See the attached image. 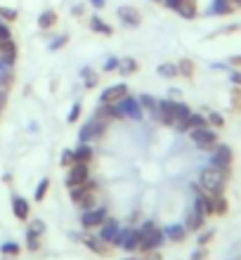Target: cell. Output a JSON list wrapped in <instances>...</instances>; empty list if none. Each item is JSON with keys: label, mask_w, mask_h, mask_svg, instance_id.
Listing matches in <instances>:
<instances>
[{"label": "cell", "mask_w": 241, "mask_h": 260, "mask_svg": "<svg viewBox=\"0 0 241 260\" xmlns=\"http://www.w3.org/2000/svg\"><path fill=\"white\" fill-rule=\"evenodd\" d=\"M225 182H227V173L220 171V168H203L199 175V187L208 194H222L225 192Z\"/></svg>", "instance_id": "6da1fadb"}, {"label": "cell", "mask_w": 241, "mask_h": 260, "mask_svg": "<svg viewBox=\"0 0 241 260\" xmlns=\"http://www.w3.org/2000/svg\"><path fill=\"white\" fill-rule=\"evenodd\" d=\"M165 234L163 230H159V227L154 225V222H147L142 230H140V251H156V248L163 244Z\"/></svg>", "instance_id": "7a4b0ae2"}, {"label": "cell", "mask_w": 241, "mask_h": 260, "mask_svg": "<svg viewBox=\"0 0 241 260\" xmlns=\"http://www.w3.org/2000/svg\"><path fill=\"white\" fill-rule=\"evenodd\" d=\"M192 133V140H194V144L199 147V149H206V151H213L218 144H220V140H218V135H215L213 130L208 128H194V130H189Z\"/></svg>", "instance_id": "3957f363"}, {"label": "cell", "mask_w": 241, "mask_h": 260, "mask_svg": "<svg viewBox=\"0 0 241 260\" xmlns=\"http://www.w3.org/2000/svg\"><path fill=\"white\" fill-rule=\"evenodd\" d=\"M107 123L109 121H102V118H92L90 123H85L81 128V133H78V137H81V142H85V144H90L95 137H102L104 135V130H107Z\"/></svg>", "instance_id": "277c9868"}, {"label": "cell", "mask_w": 241, "mask_h": 260, "mask_svg": "<svg viewBox=\"0 0 241 260\" xmlns=\"http://www.w3.org/2000/svg\"><path fill=\"white\" fill-rule=\"evenodd\" d=\"M109 211L104 208V206H95V208H90V211H83V218H81V225L85 230H92V227H99L107 220Z\"/></svg>", "instance_id": "5b68a950"}, {"label": "cell", "mask_w": 241, "mask_h": 260, "mask_svg": "<svg viewBox=\"0 0 241 260\" xmlns=\"http://www.w3.org/2000/svg\"><path fill=\"white\" fill-rule=\"evenodd\" d=\"M116 14L125 28H137L142 24V14H140L137 7H132V5H121L116 10Z\"/></svg>", "instance_id": "8992f818"}, {"label": "cell", "mask_w": 241, "mask_h": 260, "mask_svg": "<svg viewBox=\"0 0 241 260\" xmlns=\"http://www.w3.org/2000/svg\"><path fill=\"white\" fill-rule=\"evenodd\" d=\"M116 246L125 248V251H137V248H140V230H132V227L118 230Z\"/></svg>", "instance_id": "52a82bcc"}, {"label": "cell", "mask_w": 241, "mask_h": 260, "mask_svg": "<svg viewBox=\"0 0 241 260\" xmlns=\"http://www.w3.org/2000/svg\"><path fill=\"white\" fill-rule=\"evenodd\" d=\"M232 158H234V154H232V149H229L227 144H218L213 149V166L215 168H220V171H225L229 175V166H232Z\"/></svg>", "instance_id": "ba28073f"}, {"label": "cell", "mask_w": 241, "mask_h": 260, "mask_svg": "<svg viewBox=\"0 0 241 260\" xmlns=\"http://www.w3.org/2000/svg\"><path fill=\"white\" fill-rule=\"evenodd\" d=\"M123 97H128V85L116 83V85H109V88L99 95V104H118Z\"/></svg>", "instance_id": "9c48e42d"}, {"label": "cell", "mask_w": 241, "mask_h": 260, "mask_svg": "<svg viewBox=\"0 0 241 260\" xmlns=\"http://www.w3.org/2000/svg\"><path fill=\"white\" fill-rule=\"evenodd\" d=\"M154 116L159 118L163 125H175L178 118H175V102L173 100H159V109Z\"/></svg>", "instance_id": "30bf717a"}, {"label": "cell", "mask_w": 241, "mask_h": 260, "mask_svg": "<svg viewBox=\"0 0 241 260\" xmlns=\"http://www.w3.org/2000/svg\"><path fill=\"white\" fill-rule=\"evenodd\" d=\"M88 178H90L88 164H74V166H69V173H66V187L83 185Z\"/></svg>", "instance_id": "8fae6325"}, {"label": "cell", "mask_w": 241, "mask_h": 260, "mask_svg": "<svg viewBox=\"0 0 241 260\" xmlns=\"http://www.w3.org/2000/svg\"><path fill=\"white\" fill-rule=\"evenodd\" d=\"M194 211H199L201 215H215V194L199 192L196 201H194Z\"/></svg>", "instance_id": "7c38bea8"}, {"label": "cell", "mask_w": 241, "mask_h": 260, "mask_svg": "<svg viewBox=\"0 0 241 260\" xmlns=\"http://www.w3.org/2000/svg\"><path fill=\"white\" fill-rule=\"evenodd\" d=\"M208 125V118L201 116V114H189L187 118H182V121H178L175 123V128L180 130V133H189V130L194 128H206Z\"/></svg>", "instance_id": "4fadbf2b"}, {"label": "cell", "mask_w": 241, "mask_h": 260, "mask_svg": "<svg viewBox=\"0 0 241 260\" xmlns=\"http://www.w3.org/2000/svg\"><path fill=\"white\" fill-rule=\"evenodd\" d=\"M17 62V43L12 38H7V41H0V64H5V67H12Z\"/></svg>", "instance_id": "5bb4252c"}, {"label": "cell", "mask_w": 241, "mask_h": 260, "mask_svg": "<svg viewBox=\"0 0 241 260\" xmlns=\"http://www.w3.org/2000/svg\"><path fill=\"white\" fill-rule=\"evenodd\" d=\"M81 241L90 248V251H92V253H97V255H107V253H109V244H107L102 237H92V234L83 237V234H81Z\"/></svg>", "instance_id": "9a60e30c"}, {"label": "cell", "mask_w": 241, "mask_h": 260, "mask_svg": "<svg viewBox=\"0 0 241 260\" xmlns=\"http://www.w3.org/2000/svg\"><path fill=\"white\" fill-rule=\"evenodd\" d=\"M236 7L232 5V0H213L211 7H208V14H213V17H227L232 14Z\"/></svg>", "instance_id": "2e32d148"}, {"label": "cell", "mask_w": 241, "mask_h": 260, "mask_svg": "<svg viewBox=\"0 0 241 260\" xmlns=\"http://www.w3.org/2000/svg\"><path fill=\"white\" fill-rule=\"evenodd\" d=\"M99 237H102L107 244H116V237H118V222H116V220H114V218H107V220H104Z\"/></svg>", "instance_id": "e0dca14e"}, {"label": "cell", "mask_w": 241, "mask_h": 260, "mask_svg": "<svg viewBox=\"0 0 241 260\" xmlns=\"http://www.w3.org/2000/svg\"><path fill=\"white\" fill-rule=\"evenodd\" d=\"M175 12H178L182 19L192 21V19H196V17H199V5H196V0H182Z\"/></svg>", "instance_id": "ac0fdd59"}, {"label": "cell", "mask_w": 241, "mask_h": 260, "mask_svg": "<svg viewBox=\"0 0 241 260\" xmlns=\"http://www.w3.org/2000/svg\"><path fill=\"white\" fill-rule=\"evenodd\" d=\"M12 211L17 220H28V213H31V206L24 197H12Z\"/></svg>", "instance_id": "d6986e66"}, {"label": "cell", "mask_w": 241, "mask_h": 260, "mask_svg": "<svg viewBox=\"0 0 241 260\" xmlns=\"http://www.w3.org/2000/svg\"><path fill=\"white\" fill-rule=\"evenodd\" d=\"M95 182H92V180H85V182H83V185H74V187H69V197L71 199H74V201H76V204H78V201H81V199L83 197H85V194H88V192H95Z\"/></svg>", "instance_id": "ffe728a7"}, {"label": "cell", "mask_w": 241, "mask_h": 260, "mask_svg": "<svg viewBox=\"0 0 241 260\" xmlns=\"http://www.w3.org/2000/svg\"><path fill=\"white\" fill-rule=\"evenodd\" d=\"M121 76H132L140 71V62L135 57H123V59H118V69H116Z\"/></svg>", "instance_id": "44dd1931"}, {"label": "cell", "mask_w": 241, "mask_h": 260, "mask_svg": "<svg viewBox=\"0 0 241 260\" xmlns=\"http://www.w3.org/2000/svg\"><path fill=\"white\" fill-rule=\"evenodd\" d=\"M57 19H59V17H57L55 10H43V12L38 14V28H41V31H50V28L57 24Z\"/></svg>", "instance_id": "7402d4cb"}, {"label": "cell", "mask_w": 241, "mask_h": 260, "mask_svg": "<svg viewBox=\"0 0 241 260\" xmlns=\"http://www.w3.org/2000/svg\"><path fill=\"white\" fill-rule=\"evenodd\" d=\"M90 31H95V34H99V36H111L114 34L111 24H107V21H104L102 17H97V14L90 17Z\"/></svg>", "instance_id": "603a6c76"}, {"label": "cell", "mask_w": 241, "mask_h": 260, "mask_svg": "<svg viewBox=\"0 0 241 260\" xmlns=\"http://www.w3.org/2000/svg\"><path fill=\"white\" fill-rule=\"evenodd\" d=\"M81 78H83V88L85 90H92L99 83V74L97 71H92L90 67H83L81 69Z\"/></svg>", "instance_id": "cb8c5ba5"}, {"label": "cell", "mask_w": 241, "mask_h": 260, "mask_svg": "<svg viewBox=\"0 0 241 260\" xmlns=\"http://www.w3.org/2000/svg\"><path fill=\"white\" fill-rule=\"evenodd\" d=\"M187 232H189V230H187V225H168L163 230V234L170 241H182L187 237Z\"/></svg>", "instance_id": "d4e9b609"}, {"label": "cell", "mask_w": 241, "mask_h": 260, "mask_svg": "<svg viewBox=\"0 0 241 260\" xmlns=\"http://www.w3.org/2000/svg\"><path fill=\"white\" fill-rule=\"evenodd\" d=\"M74 156H76V164H90V161H92V147L81 142V147L74 151Z\"/></svg>", "instance_id": "484cf974"}, {"label": "cell", "mask_w": 241, "mask_h": 260, "mask_svg": "<svg viewBox=\"0 0 241 260\" xmlns=\"http://www.w3.org/2000/svg\"><path fill=\"white\" fill-rule=\"evenodd\" d=\"M203 220H206V215H201L199 211H192L189 218H187V230L189 232H199L201 227H203Z\"/></svg>", "instance_id": "4316f807"}, {"label": "cell", "mask_w": 241, "mask_h": 260, "mask_svg": "<svg viewBox=\"0 0 241 260\" xmlns=\"http://www.w3.org/2000/svg\"><path fill=\"white\" fill-rule=\"evenodd\" d=\"M194 71H196V67H194V62L189 59V57H182L178 62V74L185 76V78H194Z\"/></svg>", "instance_id": "83f0119b"}, {"label": "cell", "mask_w": 241, "mask_h": 260, "mask_svg": "<svg viewBox=\"0 0 241 260\" xmlns=\"http://www.w3.org/2000/svg\"><path fill=\"white\" fill-rule=\"evenodd\" d=\"M137 100H140V107H142V109L156 114V109H159V100H156L154 95H147V92H145V95H140Z\"/></svg>", "instance_id": "f1b7e54d"}, {"label": "cell", "mask_w": 241, "mask_h": 260, "mask_svg": "<svg viewBox=\"0 0 241 260\" xmlns=\"http://www.w3.org/2000/svg\"><path fill=\"white\" fill-rule=\"evenodd\" d=\"M159 76L161 78H178V64H170V62H163V64H159Z\"/></svg>", "instance_id": "f546056e"}, {"label": "cell", "mask_w": 241, "mask_h": 260, "mask_svg": "<svg viewBox=\"0 0 241 260\" xmlns=\"http://www.w3.org/2000/svg\"><path fill=\"white\" fill-rule=\"evenodd\" d=\"M66 43H69V36H66V34H59V36H55V38L50 41V50H52V52H57V50H62Z\"/></svg>", "instance_id": "4dcf8cb0"}, {"label": "cell", "mask_w": 241, "mask_h": 260, "mask_svg": "<svg viewBox=\"0 0 241 260\" xmlns=\"http://www.w3.org/2000/svg\"><path fill=\"white\" fill-rule=\"evenodd\" d=\"M48 189H50V180L48 178H43L41 182H38V187H36V201H43L45 199V194H48Z\"/></svg>", "instance_id": "1f68e13d"}, {"label": "cell", "mask_w": 241, "mask_h": 260, "mask_svg": "<svg viewBox=\"0 0 241 260\" xmlns=\"http://www.w3.org/2000/svg\"><path fill=\"white\" fill-rule=\"evenodd\" d=\"M78 206H81L83 211H90V208H95L97 206V199H95V192H88L85 197L78 201Z\"/></svg>", "instance_id": "d6a6232c"}, {"label": "cell", "mask_w": 241, "mask_h": 260, "mask_svg": "<svg viewBox=\"0 0 241 260\" xmlns=\"http://www.w3.org/2000/svg\"><path fill=\"white\" fill-rule=\"evenodd\" d=\"M208 125H213V128H222L225 125V116L218 114V111H208Z\"/></svg>", "instance_id": "836d02e7"}, {"label": "cell", "mask_w": 241, "mask_h": 260, "mask_svg": "<svg viewBox=\"0 0 241 260\" xmlns=\"http://www.w3.org/2000/svg\"><path fill=\"white\" fill-rule=\"evenodd\" d=\"M189 114H192V109H189V104H185V102H175V118H178V121L187 118Z\"/></svg>", "instance_id": "e575fe53"}, {"label": "cell", "mask_w": 241, "mask_h": 260, "mask_svg": "<svg viewBox=\"0 0 241 260\" xmlns=\"http://www.w3.org/2000/svg\"><path fill=\"white\" fill-rule=\"evenodd\" d=\"M45 232V222H43V220H31V222H28V234H36V237H41V234Z\"/></svg>", "instance_id": "d590c367"}, {"label": "cell", "mask_w": 241, "mask_h": 260, "mask_svg": "<svg viewBox=\"0 0 241 260\" xmlns=\"http://www.w3.org/2000/svg\"><path fill=\"white\" fill-rule=\"evenodd\" d=\"M227 213V199L222 194H215V215H225Z\"/></svg>", "instance_id": "8d00e7d4"}, {"label": "cell", "mask_w": 241, "mask_h": 260, "mask_svg": "<svg viewBox=\"0 0 241 260\" xmlns=\"http://www.w3.org/2000/svg\"><path fill=\"white\" fill-rule=\"evenodd\" d=\"M17 17H19L17 10H12V7H0V19L3 21H17Z\"/></svg>", "instance_id": "74e56055"}, {"label": "cell", "mask_w": 241, "mask_h": 260, "mask_svg": "<svg viewBox=\"0 0 241 260\" xmlns=\"http://www.w3.org/2000/svg\"><path fill=\"white\" fill-rule=\"evenodd\" d=\"M232 109L241 111V85H234V88H232Z\"/></svg>", "instance_id": "f35d334b"}, {"label": "cell", "mask_w": 241, "mask_h": 260, "mask_svg": "<svg viewBox=\"0 0 241 260\" xmlns=\"http://www.w3.org/2000/svg\"><path fill=\"white\" fill-rule=\"evenodd\" d=\"M26 248L28 251H38V248H41V237L26 232Z\"/></svg>", "instance_id": "ab89813d"}, {"label": "cell", "mask_w": 241, "mask_h": 260, "mask_svg": "<svg viewBox=\"0 0 241 260\" xmlns=\"http://www.w3.org/2000/svg\"><path fill=\"white\" fill-rule=\"evenodd\" d=\"M5 255H19V244H14V241H7V244H3V248H0Z\"/></svg>", "instance_id": "60d3db41"}, {"label": "cell", "mask_w": 241, "mask_h": 260, "mask_svg": "<svg viewBox=\"0 0 241 260\" xmlns=\"http://www.w3.org/2000/svg\"><path fill=\"white\" fill-rule=\"evenodd\" d=\"M118 69V57H107L104 59V67H102V71H107V74H111V71H116Z\"/></svg>", "instance_id": "b9f144b4"}, {"label": "cell", "mask_w": 241, "mask_h": 260, "mask_svg": "<svg viewBox=\"0 0 241 260\" xmlns=\"http://www.w3.org/2000/svg\"><path fill=\"white\" fill-rule=\"evenodd\" d=\"M59 164L66 166V168L76 164V156H74V151H71V149H64V151H62V161H59Z\"/></svg>", "instance_id": "7bdbcfd3"}, {"label": "cell", "mask_w": 241, "mask_h": 260, "mask_svg": "<svg viewBox=\"0 0 241 260\" xmlns=\"http://www.w3.org/2000/svg\"><path fill=\"white\" fill-rule=\"evenodd\" d=\"M78 116H81V102H76L74 107H71V111H69V116H66V121H69V123H76Z\"/></svg>", "instance_id": "ee69618b"}, {"label": "cell", "mask_w": 241, "mask_h": 260, "mask_svg": "<svg viewBox=\"0 0 241 260\" xmlns=\"http://www.w3.org/2000/svg\"><path fill=\"white\" fill-rule=\"evenodd\" d=\"M213 237H215V230H206V232L201 234L196 241H199V246H206V244H211V241H213Z\"/></svg>", "instance_id": "f6af8a7d"}, {"label": "cell", "mask_w": 241, "mask_h": 260, "mask_svg": "<svg viewBox=\"0 0 241 260\" xmlns=\"http://www.w3.org/2000/svg\"><path fill=\"white\" fill-rule=\"evenodd\" d=\"M7 38H12V31L7 26V21L0 19V41H7Z\"/></svg>", "instance_id": "bcb514c9"}, {"label": "cell", "mask_w": 241, "mask_h": 260, "mask_svg": "<svg viewBox=\"0 0 241 260\" xmlns=\"http://www.w3.org/2000/svg\"><path fill=\"white\" fill-rule=\"evenodd\" d=\"M71 14H74V17H83V14H85V3H76V5L71 7Z\"/></svg>", "instance_id": "7dc6e473"}, {"label": "cell", "mask_w": 241, "mask_h": 260, "mask_svg": "<svg viewBox=\"0 0 241 260\" xmlns=\"http://www.w3.org/2000/svg\"><path fill=\"white\" fill-rule=\"evenodd\" d=\"M206 255H208V251L203 246H199L196 251L192 253V260H206Z\"/></svg>", "instance_id": "c3c4849f"}, {"label": "cell", "mask_w": 241, "mask_h": 260, "mask_svg": "<svg viewBox=\"0 0 241 260\" xmlns=\"http://www.w3.org/2000/svg\"><path fill=\"white\" fill-rule=\"evenodd\" d=\"M161 3H163L165 10H173V12H175V10L180 7V3H182V0H161Z\"/></svg>", "instance_id": "681fc988"}, {"label": "cell", "mask_w": 241, "mask_h": 260, "mask_svg": "<svg viewBox=\"0 0 241 260\" xmlns=\"http://www.w3.org/2000/svg\"><path fill=\"white\" fill-rule=\"evenodd\" d=\"M234 31H241V24H229V26L222 28L220 34H234Z\"/></svg>", "instance_id": "f907efd6"}, {"label": "cell", "mask_w": 241, "mask_h": 260, "mask_svg": "<svg viewBox=\"0 0 241 260\" xmlns=\"http://www.w3.org/2000/svg\"><path fill=\"white\" fill-rule=\"evenodd\" d=\"M90 7H95V10H104V5H107V0H88Z\"/></svg>", "instance_id": "816d5d0a"}, {"label": "cell", "mask_w": 241, "mask_h": 260, "mask_svg": "<svg viewBox=\"0 0 241 260\" xmlns=\"http://www.w3.org/2000/svg\"><path fill=\"white\" fill-rule=\"evenodd\" d=\"M229 81L234 83V85H241V71H232V74H229Z\"/></svg>", "instance_id": "f5cc1de1"}, {"label": "cell", "mask_w": 241, "mask_h": 260, "mask_svg": "<svg viewBox=\"0 0 241 260\" xmlns=\"http://www.w3.org/2000/svg\"><path fill=\"white\" fill-rule=\"evenodd\" d=\"M229 64H232V67H241V55L229 57Z\"/></svg>", "instance_id": "db71d44e"}, {"label": "cell", "mask_w": 241, "mask_h": 260, "mask_svg": "<svg viewBox=\"0 0 241 260\" xmlns=\"http://www.w3.org/2000/svg\"><path fill=\"white\" fill-rule=\"evenodd\" d=\"M5 102H7V90H0V109L5 107Z\"/></svg>", "instance_id": "11a10c76"}, {"label": "cell", "mask_w": 241, "mask_h": 260, "mask_svg": "<svg viewBox=\"0 0 241 260\" xmlns=\"http://www.w3.org/2000/svg\"><path fill=\"white\" fill-rule=\"evenodd\" d=\"M125 260H137V258H125Z\"/></svg>", "instance_id": "9f6ffc18"}, {"label": "cell", "mask_w": 241, "mask_h": 260, "mask_svg": "<svg viewBox=\"0 0 241 260\" xmlns=\"http://www.w3.org/2000/svg\"><path fill=\"white\" fill-rule=\"evenodd\" d=\"M152 3H161V0H152Z\"/></svg>", "instance_id": "6f0895ef"}, {"label": "cell", "mask_w": 241, "mask_h": 260, "mask_svg": "<svg viewBox=\"0 0 241 260\" xmlns=\"http://www.w3.org/2000/svg\"><path fill=\"white\" fill-rule=\"evenodd\" d=\"M145 260H147V258H145Z\"/></svg>", "instance_id": "680465c9"}]
</instances>
